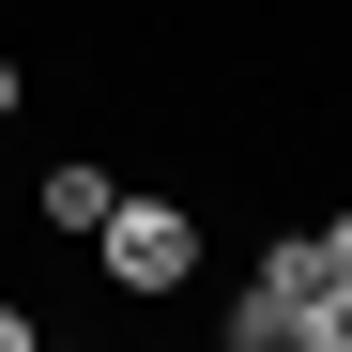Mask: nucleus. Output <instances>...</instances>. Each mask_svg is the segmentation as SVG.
Masks as SVG:
<instances>
[{"mask_svg": "<svg viewBox=\"0 0 352 352\" xmlns=\"http://www.w3.org/2000/svg\"><path fill=\"white\" fill-rule=\"evenodd\" d=\"M92 261H107V291H153V307H168V291L199 276V214H184V199H107Z\"/></svg>", "mask_w": 352, "mask_h": 352, "instance_id": "f257e3e1", "label": "nucleus"}, {"mask_svg": "<svg viewBox=\"0 0 352 352\" xmlns=\"http://www.w3.org/2000/svg\"><path fill=\"white\" fill-rule=\"evenodd\" d=\"M322 291V245H276L261 276H245V307H230V352H291V307Z\"/></svg>", "mask_w": 352, "mask_h": 352, "instance_id": "f03ea898", "label": "nucleus"}, {"mask_svg": "<svg viewBox=\"0 0 352 352\" xmlns=\"http://www.w3.org/2000/svg\"><path fill=\"white\" fill-rule=\"evenodd\" d=\"M107 199H123V184H107V168H92V153H62V168H46V214H62V230H77V245H92V230H107Z\"/></svg>", "mask_w": 352, "mask_h": 352, "instance_id": "7ed1b4c3", "label": "nucleus"}, {"mask_svg": "<svg viewBox=\"0 0 352 352\" xmlns=\"http://www.w3.org/2000/svg\"><path fill=\"white\" fill-rule=\"evenodd\" d=\"M291 352H352V291H337V276L307 291V307H291Z\"/></svg>", "mask_w": 352, "mask_h": 352, "instance_id": "20e7f679", "label": "nucleus"}, {"mask_svg": "<svg viewBox=\"0 0 352 352\" xmlns=\"http://www.w3.org/2000/svg\"><path fill=\"white\" fill-rule=\"evenodd\" d=\"M322 276H337V291H352V214H337V230H322Z\"/></svg>", "mask_w": 352, "mask_h": 352, "instance_id": "39448f33", "label": "nucleus"}, {"mask_svg": "<svg viewBox=\"0 0 352 352\" xmlns=\"http://www.w3.org/2000/svg\"><path fill=\"white\" fill-rule=\"evenodd\" d=\"M0 352H46V337H31V307H0Z\"/></svg>", "mask_w": 352, "mask_h": 352, "instance_id": "423d86ee", "label": "nucleus"}, {"mask_svg": "<svg viewBox=\"0 0 352 352\" xmlns=\"http://www.w3.org/2000/svg\"><path fill=\"white\" fill-rule=\"evenodd\" d=\"M16 92H31V77H16V62H0V107H16Z\"/></svg>", "mask_w": 352, "mask_h": 352, "instance_id": "0eeeda50", "label": "nucleus"}]
</instances>
